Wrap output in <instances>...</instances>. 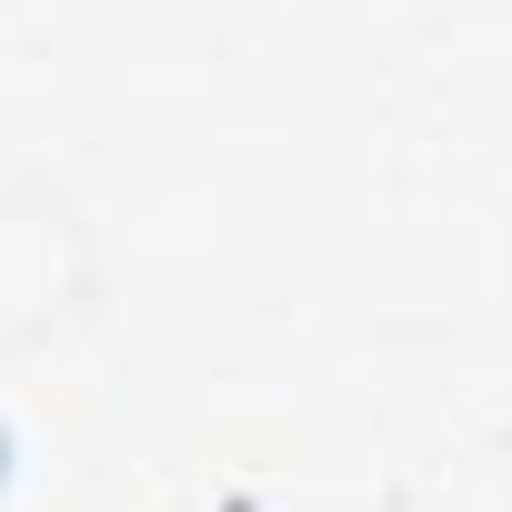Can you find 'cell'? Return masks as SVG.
<instances>
[{
  "mask_svg": "<svg viewBox=\"0 0 512 512\" xmlns=\"http://www.w3.org/2000/svg\"><path fill=\"white\" fill-rule=\"evenodd\" d=\"M91 302V231L61 191H0V342H41Z\"/></svg>",
  "mask_w": 512,
  "mask_h": 512,
  "instance_id": "1",
  "label": "cell"
}]
</instances>
